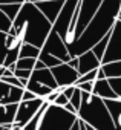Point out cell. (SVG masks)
<instances>
[{
	"instance_id": "27",
	"label": "cell",
	"mask_w": 121,
	"mask_h": 130,
	"mask_svg": "<svg viewBox=\"0 0 121 130\" xmlns=\"http://www.w3.org/2000/svg\"><path fill=\"white\" fill-rule=\"evenodd\" d=\"M11 29H12V22L6 17V14H5V12L0 11V32L8 34Z\"/></svg>"
},
{
	"instance_id": "25",
	"label": "cell",
	"mask_w": 121,
	"mask_h": 130,
	"mask_svg": "<svg viewBox=\"0 0 121 130\" xmlns=\"http://www.w3.org/2000/svg\"><path fill=\"white\" fill-rule=\"evenodd\" d=\"M38 60L44 64V66H46L48 69L57 68V66H60V64H62V61H60L58 58H55V57H52V55H48V54H41V52H40Z\"/></svg>"
},
{
	"instance_id": "23",
	"label": "cell",
	"mask_w": 121,
	"mask_h": 130,
	"mask_svg": "<svg viewBox=\"0 0 121 130\" xmlns=\"http://www.w3.org/2000/svg\"><path fill=\"white\" fill-rule=\"evenodd\" d=\"M109 40H110V32L98 43V44H95L94 46V49H92V52L95 54V57L100 60V61H103V58H104V54H106V49H107V44H109Z\"/></svg>"
},
{
	"instance_id": "31",
	"label": "cell",
	"mask_w": 121,
	"mask_h": 130,
	"mask_svg": "<svg viewBox=\"0 0 121 130\" xmlns=\"http://www.w3.org/2000/svg\"><path fill=\"white\" fill-rule=\"evenodd\" d=\"M75 87H78L81 92H87V93L94 92V83H81V84H77Z\"/></svg>"
},
{
	"instance_id": "11",
	"label": "cell",
	"mask_w": 121,
	"mask_h": 130,
	"mask_svg": "<svg viewBox=\"0 0 121 130\" xmlns=\"http://www.w3.org/2000/svg\"><path fill=\"white\" fill-rule=\"evenodd\" d=\"M25 89L11 86L8 83L0 81V106H8V104H20Z\"/></svg>"
},
{
	"instance_id": "26",
	"label": "cell",
	"mask_w": 121,
	"mask_h": 130,
	"mask_svg": "<svg viewBox=\"0 0 121 130\" xmlns=\"http://www.w3.org/2000/svg\"><path fill=\"white\" fill-rule=\"evenodd\" d=\"M6 38H8V34L0 32V66H3V64H5V60H6V55H8Z\"/></svg>"
},
{
	"instance_id": "8",
	"label": "cell",
	"mask_w": 121,
	"mask_h": 130,
	"mask_svg": "<svg viewBox=\"0 0 121 130\" xmlns=\"http://www.w3.org/2000/svg\"><path fill=\"white\" fill-rule=\"evenodd\" d=\"M112 61H121V22L119 20H116V23L110 31V40L101 64H107Z\"/></svg>"
},
{
	"instance_id": "18",
	"label": "cell",
	"mask_w": 121,
	"mask_h": 130,
	"mask_svg": "<svg viewBox=\"0 0 121 130\" xmlns=\"http://www.w3.org/2000/svg\"><path fill=\"white\" fill-rule=\"evenodd\" d=\"M26 90L32 92L37 98H41V100H46V98L54 92L51 87L43 86V84H38V83H34V81H31V80H29V83H28V86H26Z\"/></svg>"
},
{
	"instance_id": "15",
	"label": "cell",
	"mask_w": 121,
	"mask_h": 130,
	"mask_svg": "<svg viewBox=\"0 0 121 130\" xmlns=\"http://www.w3.org/2000/svg\"><path fill=\"white\" fill-rule=\"evenodd\" d=\"M95 96L101 98V100H116L118 96L115 95V92L112 90L110 84H109V80H97L94 83V92H92Z\"/></svg>"
},
{
	"instance_id": "35",
	"label": "cell",
	"mask_w": 121,
	"mask_h": 130,
	"mask_svg": "<svg viewBox=\"0 0 121 130\" xmlns=\"http://www.w3.org/2000/svg\"><path fill=\"white\" fill-rule=\"evenodd\" d=\"M37 96L32 93V92H29V90H26L25 89V92H23V96H22V101H31V100H35Z\"/></svg>"
},
{
	"instance_id": "13",
	"label": "cell",
	"mask_w": 121,
	"mask_h": 130,
	"mask_svg": "<svg viewBox=\"0 0 121 130\" xmlns=\"http://www.w3.org/2000/svg\"><path fill=\"white\" fill-rule=\"evenodd\" d=\"M100 68H101V61L95 57V54L92 51H87L78 57V74H80V77L87 74V72L97 71Z\"/></svg>"
},
{
	"instance_id": "2",
	"label": "cell",
	"mask_w": 121,
	"mask_h": 130,
	"mask_svg": "<svg viewBox=\"0 0 121 130\" xmlns=\"http://www.w3.org/2000/svg\"><path fill=\"white\" fill-rule=\"evenodd\" d=\"M12 28L23 35L25 43L41 49L52 31V23L40 12L35 3L25 2L17 19L12 23Z\"/></svg>"
},
{
	"instance_id": "5",
	"label": "cell",
	"mask_w": 121,
	"mask_h": 130,
	"mask_svg": "<svg viewBox=\"0 0 121 130\" xmlns=\"http://www.w3.org/2000/svg\"><path fill=\"white\" fill-rule=\"evenodd\" d=\"M101 3H103V0H80V5H78L80 15H78L77 28H75V37H77V40L86 31V28L89 26V23L92 22V19L98 12Z\"/></svg>"
},
{
	"instance_id": "7",
	"label": "cell",
	"mask_w": 121,
	"mask_h": 130,
	"mask_svg": "<svg viewBox=\"0 0 121 130\" xmlns=\"http://www.w3.org/2000/svg\"><path fill=\"white\" fill-rule=\"evenodd\" d=\"M78 3H80V0H66L62 12L57 17L55 23L52 25V31H55L62 37V40L65 38V35H66V32L71 26V22L74 19V14H75V9H77Z\"/></svg>"
},
{
	"instance_id": "1",
	"label": "cell",
	"mask_w": 121,
	"mask_h": 130,
	"mask_svg": "<svg viewBox=\"0 0 121 130\" xmlns=\"http://www.w3.org/2000/svg\"><path fill=\"white\" fill-rule=\"evenodd\" d=\"M121 8V0H103V3L86 28V31L78 37L74 46L69 49L71 58L80 57L81 54L92 51L95 44H98L113 28L118 20V12Z\"/></svg>"
},
{
	"instance_id": "17",
	"label": "cell",
	"mask_w": 121,
	"mask_h": 130,
	"mask_svg": "<svg viewBox=\"0 0 121 130\" xmlns=\"http://www.w3.org/2000/svg\"><path fill=\"white\" fill-rule=\"evenodd\" d=\"M104 104L113 119V122L119 127V118H121V98L116 100H104Z\"/></svg>"
},
{
	"instance_id": "12",
	"label": "cell",
	"mask_w": 121,
	"mask_h": 130,
	"mask_svg": "<svg viewBox=\"0 0 121 130\" xmlns=\"http://www.w3.org/2000/svg\"><path fill=\"white\" fill-rule=\"evenodd\" d=\"M65 2L66 0H46V2H38L35 3V6L40 9V12L54 25L57 17L60 15L63 6H65Z\"/></svg>"
},
{
	"instance_id": "16",
	"label": "cell",
	"mask_w": 121,
	"mask_h": 130,
	"mask_svg": "<svg viewBox=\"0 0 121 130\" xmlns=\"http://www.w3.org/2000/svg\"><path fill=\"white\" fill-rule=\"evenodd\" d=\"M19 104H8V106H0V125L11 127L16 121Z\"/></svg>"
},
{
	"instance_id": "24",
	"label": "cell",
	"mask_w": 121,
	"mask_h": 130,
	"mask_svg": "<svg viewBox=\"0 0 121 130\" xmlns=\"http://www.w3.org/2000/svg\"><path fill=\"white\" fill-rule=\"evenodd\" d=\"M35 58H19L16 63V69H22V71H34L35 68Z\"/></svg>"
},
{
	"instance_id": "38",
	"label": "cell",
	"mask_w": 121,
	"mask_h": 130,
	"mask_svg": "<svg viewBox=\"0 0 121 130\" xmlns=\"http://www.w3.org/2000/svg\"><path fill=\"white\" fill-rule=\"evenodd\" d=\"M44 68H46L44 64H43V63H41L40 60H37V63H35V68H34V71H35V69H44Z\"/></svg>"
},
{
	"instance_id": "41",
	"label": "cell",
	"mask_w": 121,
	"mask_h": 130,
	"mask_svg": "<svg viewBox=\"0 0 121 130\" xmlns=\"http://www.w3.org/2000/svg\"><path fill=\"white\" fill-rule=\"evenodd\" d=\"M25 2H31V3H38V2H46V0H25Z\"/></svg>"
},
{
	"instance_id": "42",
	"label": "cell",
	"mask_w": 121,
	"mask_h": 130,
	"mask_svg": "<svg viewBox=\"0 0 121 130\" xmlns=\"http://www.w3.org/2000/svg\"><path fill=\"white\" fill-rule=\"evenodd\" d=\"M12 127V125H11ZM11 127H3V125H0V130H11Z\"/></svg>"
},
{
	"instance_id": "9",
	"label": "cell",
	"mask_w": 121,
	"mask_h": 130,
	"mask_svg": "<svg viewBox=\"0 0 121 130\" xmlns=\"http://www.w3.org/2000/svg\"><path fill=\"white\" fill-rule=\"evenodd\" d=\"M43 104H44V100H41V98H35V100H31V101H22L19 104L14 124H17L23 128L37 115V112L41 109Z\"/></svg>"
},
{
	"instance_id": "36",
	"label": "cell",
	"mask_w": 121,
	"mask_h": 130,
	"mask_svg": "<svg viewBox=\"0 0 121 130\" xmlns=\"http://www.w3.org/2000/svg\"><path fill=\"white\" fill-rule=\"evenodd\" d=\"M14 3H25V0H0V5H14Z\"/></svg>"
},
{
	"instance_id": "19",
	"label": "cell",
	"mask_w": 121,
	"mask_h": 130,
	"mask_svg": "<svg viewBox=\"0 0 121 130\" xmlns=\"http://www.w3.org/2000/svg\"><path fill=\"white\" fill-rule=\"evenodd\" d=\"M101 71L104 72V77L109 78H119L121 77V61H112L107 64H101Z\"/></svg>"
},
{
	"instance_id": "22",
	"label": "cell",
	"mask_w": 121,
	"mask_h": 130,
	"mask_svg": "<svg viewBox=\"0 0 121 130\" xmlns=\"http://www.w3.org/2000/svg\"><path fill=\"white\" fill-rule=\"evenodd\" d=\"M49 104L44 101V104L41 106V109L37 112V115L23 127V130H38V127H40V121H41V116H43V113H44V110H46V107H48Z\"/></svg>"
},
{
	"instance_id": "14",
	"label": "cell",
	"mask_w": 121,
	"mask_h": 130,
	"mask_svg": "<svg viewBox=\"0 0 121 130\" xmlns=\"http://www.w3.org/2000/svg\"><path fill=\"white\" fill-rule=\"evenodd\" d=\"M31 81L38 83V84H43V86H48V87H51L52 90H57V89H58L57 81H55V78H54V75H52L51 69H48V68L32 71Z\"/></svg>"
},
{
	"instance_id": "33",
	"label": "cell",
	"mask_w": 121,
	"mask_h": 130,
	"mask_svg": "<svg viewBox=\"0 0 121 130\" xmlns=\"http://www.w3.org/2000/svg\"><path fill=\"white\" fill-rule=\"evenodd\" d=\"M60 93H62V89H57V90H54V92H52V93L44 100V101H46L48 104H54V103H55V100H57V96H58Z\"/></svg>"
},
{
	"instance_id": "37",
	"label": "cell",
	"mask_w": 121,
	"mask_h": 130,
	"mask_svg": "<svg viewBox=\"0 0 121 130\" xmlns=\"http://www.w3.org/2000/svg\"><path fill=\"white\" fill-rule=\"evenodd\" d=\"M68 64L71 68H74V69H77L78 71V57H75V58H71L69 61H68Z\"/></svg>"
},
{
	"instance_id": "43",
	"label": "cell",
	"mask_w": 121,
	"mask_h": 130,
	"mask_svg": "<svg viewBox=\"0 0 121 130\" xmlns=\"http://www.w3.org/2000/svg\"><path fill=\"white\" fill-rule=\"evenodd\" d=\"M86 130H95V128H92L90 125H87V124H86Z\"/></svg>"
},
{
	"instance_id": "44",
	"label": "cell",
	"mask_w": 121,
	"mask_h": 130,
	"mask_svg": "<svg viewBox=\"0 0 121 130\" xmlns=\"http://www.w3.org/2000/svg\"><path fill=\"white\" fill-rule=\"evenodd\" d=\"M118 20L121 22V8H119V12H118Z\"/></svg>"
},
{
	"instance_id": "29",
	"label": "cell",
	"mask_w": 121,
	"mask_h": 130,
	"mask_svg": "<svg viewBox=\"0 0 121 130\" xmlns=\"http://www.w3.org/2000/svg\"><path fill=\"white\" fill-rule=\"evenodd\" d=\"M109 84H110L112 90L115 92V95L118 98H121V77L119 78H109Z\"/></svg>"
},
{
	"instance_id": "20",
	"label": "cell",
	"mask_w": 121,
	"mask_h": 130,
	"mask_svg": "<svg viewBox=\"0 0 121 130\" xmlns=\"http://www.w3.org/2000/svg\"><path fill=\"white\" fill-rule=\"evenodd\" d=\"M40 52H41V49H38V47H35V46H32L29 43H23L19 58H35V60H38Z\"/></svg>"
},
{
	"instance_id": "28",
	"label": "cell",
	"mask_w": 121,
	"mask_h": 130,
	"mask_svg": "<svg viewBox=\"0 0 121 130\" xmlns=\"http://www.w3.org/2000/svg\"><path fill=\"white\" fill-rule=\"evenodd\" d=\"M81 101H83V98H81V90L78 89V87H75V92H74V95H72V98L69 100V103L77 109V112L80 110V107H81Z\"/></svg>"
},
{
	"instance_id": "40",
	"label": "cell",
	"mask_w": 121,
	"mask_h": 130,
	"mask_svg": "<svg viewBox=\"0 0 121 130\" xmlns=\"http://www.w3.org/2000/svg\"><path fill=\"white\" fill-rule=\"evenodd\" d=\"M5 69H6L5 66H0V78L3 77V74H5Z\"/></svg>"
},
{
	"instance_id": "34",
	"label": "cell",
	"mask_w": 121,
	"mask_h": 130,
	"mask_svg": "<svg viewBox=\"0 0 121 130\" xmlns=\"http://www.w3.org/2000/svg\"><path fill=\"white\" fill-rule=\"evenodd\" d=\"M62 92H63V95H65L68 100H71V98H72V95H74V92H75V86L65 87V89H62Z\"/></svg>"
},
{
	"instance_id": "21",
	"label": "cell",
	"mask_w": 121,
	"mask_h": 130,
	"mask_svg": "<svg viewBox=\"0 0 121 130\" xmlns=\"http://www.w3.org/2000/svg\"><path fill=\"white\" fill-rule=\"evenodd\" d=\"M22 5L23 3H14V5H0V11L2 12H5L6 14V17L14 23V20L17 19V15H19V12H20V9H22Z\"/></svg>"
},
{
	"instance_id": "30",
	"label": "cell",
	"mask_w": 121,
	"mask_h": 130,
	"mask_svg": "<svg viewBox=\"0 0 121 130\" xmlns=\"http://www.w3.org/2000/svg\"><path fill=\"white\" fill-rule=\"evenodd\" d=\"M32 71H22V69H16L14 77H17L19 80H31Z\"/></svg>"
},
{
	"instance_id": "3",
	"label": "cell",
	"mask_w": 121,
	"mask_h": 130,
	"mask_svg": "<svg viewBox=\"0 0 121 130\" xmlns=\"http://www.w3.org/2000/svg\"><path fill=\"white\" fill-rule=\"evenodd\" d=\"M81 107L77 115L80 121H83L95 130H121V127H118L113 122L104 104V100L87 92H81Z\"/></svg>"
},
{
	"instance_id": "32",
	"label": "cell",
	"mask_w": 121,
	"mask_h": 130,
	"mask_svg": "<svg viewBox=\"0 0 121 130\" xmlns=\"http://www.w3.org/2000/svg\"><path fill=\"white\" fill-rule=\"evenodd\" d=\"M68 103H69V100H68V98L63 95V92H62V93L57 96V100H55V103H54V104H55V106H58V107H65Z\"/></svg>"
},
{
	"instance_id": "39",
	"label": "cell",
	"mask_w": 121,
	"mask_h": 130,
	"mask_svg": "<svg viewBox=\"0 0 121 130\" xmlns=\"http://www.w3.org/2000/svg\"><path fill=\"white\" fill-rule=\"evenodd\" d=\"M71 130H80V119H77V122L72 125V128Z\"/></svg>"
},
{
	"instance_id": "10",
	"label": "cell",
	"mask_w": 121,
	"mask_h": 130,
	"mask_svg": "<svg viewBox=\"0 0 121 130\" xmlns=\"http://www.w3.org/2000/svg\"><path fill=\"white\" fill-rule=\"evenodd\" d=\"M55 81H57V86L58 89H65V87H69V86H75L78 78H80V74L77 69L71 68L68 63H62L60 66L57 68H52L51 69Z\"/></svg>"
},
{
	"instance_id": "6",
	"label": "cell",
	"mask_w": 121,
	"mask_h": 130,
	"mask_svg": "<svg viewBox=\"0 0 121 130\" xmlns=\"http://www.w3.org/2000/svg\"><path fill=\"white\" fill-rule=\"evenodd\" d=\"M41 54H48V55H52L55 58H58L62 63H68L71 60V55H69V51L65 44V41L62 40L55 31H51L49 37L46 38L43 47H41Z\"/></svg>"
},
{
	"instance_id": "4",
	"label": "cell",
	"mask_w": 121,
	"mask_h": 130,
	"mask_svg": "<svg viewBox=\"0 0 121 130\" xmlns=\"http://www.w3.org/2000/svg\"><path fill=\"white\" fill-rule=\"evenodd\" d=\"M78 116L69 113L65 107L49 104L41 116L38 130H71Z\"/></svg>"
}]
</instances>
